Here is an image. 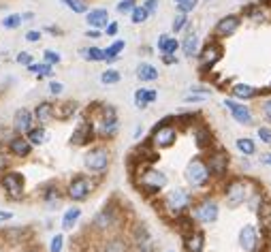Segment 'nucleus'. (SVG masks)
<instances>
[{
    "label": "nucleus",
    "instance_id": "f257e3e1",
    "mask_svg": "<svg viewBox=\"0 0 271 252\" xmlns=\"http://www.w3.org/2000/svg\"><path fill=\"white\" fill-rule=\"evenodd\" d=\"M207 177H209V169L205 167V165L199 161V158H195V161L188 163V167H186V179H188L190 186H203L205 182H207Z\"/></svg>",
    "mask_w": 271,
    "mask_h": 252
},
{
    "label": "nucleus",
    "instance_id": "f03ea898",
    "mask_svg": "<svg viewBox=\"0 0 271 252\" xmlns=\"http://www.w3.org/2000/svg\"><path fill=\"white\" fill-rule=\"evenodd\" d=\"M83 163L90 171H105L107 165H109V154H107V150L96 148V150H92V152L85 154Z\"/></svg>",
    "mask_w": 271,
    "mask_h": 252
},
{
    "label": "nucleus",
    "instance_id": "7ed1b4c3",
    "mask_svg": "<svg viewBox=\"0 0 271 252\" xmlns=\"http://www.w3.org/2000/svg\"><path fill=\"white\" fill-rule=\"evenodd\" d=\"M190 205V194L186 190H182V188H177L173 192H169V197H167V207L173 214H180L184 212L186 207Z\"/></svg>",
    "mask_w": 271,
    "mask_h": 252
},
{
    "label": "nucleus",
    "instance_id": "20e7f679",
    "mask_svg": "<svg viewBox=\"0 0 271 252\" xmlns=\"http://www.w3.org/2000/svg\"><path fill=\"white\" fill-rule=\"evenodd\" d=\"M177 139V133H175V128L173 126H158L154 131L152 135V141H154V146H158V148H169V146H173Z\"/></svg>",
    "mask_w": 271,
    "mask_h": 252
},
{
    "label": "nucleus",
    "instance_id": "39448f33",
    "mask_svg": "<svg viewBox=\"0 0 271 252\" xmlns=\"http://www.w3.org/2000/svg\"><path fill=\"white\" fill-rule=\"evenodd\" d=\"M248 197V186L244 182H233L229 188H226V203L229 207H237L246 201Z\"/></svg>",
    "mask_w": 271,
    "mask_h": 252
},
{
    "label": "nucleus",
    "instance_id": "423d86ee",
    "mask_svg": "<svg viewBox=\"0 0 271 252\" xmlns=\"http://www.w3.org/2000/svg\"><path fill=\"white\" fill-rule=\"evenodd\" d=\"M141 186L147 190H160V188H165L167 186V177L160 173V171H154V169H149L145 171L143 175H141Z\"/></svg>",
    "mask_w": 271,
    "mask_h": 252
},
{
    "label": "nucleus",
    "instance_id": "0eeeda50",
    "mask_svg": "<svg viewBox=\"0 0 271 252\" xmlns=\"http://www.w3.org/2000/svg\"><path fill=\"white\" fill-rule=\"evenodd\" d=\"M224 105L229 107V111H231V116L239 122V124H250L252 122V113H250V109L248 107H244V105H239V103H235V100H224Z\"/></svg>",
    "mask_w": 271,
    "mask_h": 252
},
{
    "label": "nucleus",
    "instance_id": "6e6552de",
    "mask_svg": "<svg viewBox=\"0 0 271 252\" xmlns=\"http://www.w3.org/2000/svg\"><path fill=\"white\" fill-rule=\"evenodd\" d=\"M239 24L241 21L237 15H226L216 24V34L218 37H231V34H235V30L239 28Z\"/></svg>",
    "mask_w": 271,
    "mask_h": 252
},
{
    "label": "nucleus",
    "instance_id": "1a4fd4ad",
    "mask_svg": "<svg viewBox=\"0 0 271 252\" xmlns=\"http://www.w3.org/2000/svg\"><path fill=\"white\" fill-rule=\"evenodd\" d=\"M88 192H90V186H88V179H85V177H77L68 186V197L73 201L88 199Z\"/></svg>",
    "mask_w": 271,
    "mask_h": 252
},
{
    "label": "nucleus",
    "instance_id": "9d476101",
    "mask_svg": "<svg viewBox=\"0 0 271 252\" xmlns=\"http://www.w3.org/2000/svg\"><path fill=\"white\" fill-rule=\"evenodd\" d=\"M195 216H197V220H201V222H213L218 218V205L213 203V201H203L195 210Z\"/></svg>",
    "mask_w": 271,
    "mask_h": 252
},
{
    "label": "nucleus",
    "instance_id": "9b49d317",
    "mask_svg": "<svg viewBox=\"0 0 271 252\" xmlns=\"http://www.w3.org/2000/svg\"><path fill=\"white\" fill-rule=\"evenodd\" d=\"M2 186L6 192H11L13 197H19L21 194V188H24V177H21L19 173H4L2 175Z\"/></svg>",
    "mask_w": 271,
    "mask_h": 252
},
{
    "label": "nucleus",
    "instance_id": "f8f14e48",
    "mask_svg": "<svg viewBox=\"0 0 271 252\" xmlns=\"http://www.w3.org/2000/svg\"><path fill=\"white\" fill-rule=\"evenodd\" d=\"M239 244H241V250L244 252H254L256 250V229L252 225H248L239 231Z\"/></svg>",
    "mask_w": 271,
    "mask_h": 252
},
{
    "label": "nucleus",
    "instance_id": "ddd939ff",
    "mask_svg": "<svg viewBox=\"0 0 271 252\" xmlns=\"http://www.w3.org/2000/svg\"><path fill=\"white\" fill-rule=\"evenodd\" d=\"M226 167H229V156H226L224 152H216L211 156L207 169H209V173H213V175H222L226 171Z\"/></svg>",
    "mask_w": 271,
    "mask_h": 252
},
{
    "label": "nucleus",
    "instance_id": "4468645a",
    "mask_svg": "<svg viewBox=\"0 0 271 252\" xmlns=\"http://www.w3.org/2000/svg\"><path fill=\"white\" fill-rule=\"evenodd\" d=\"M30 124H32V113L30 111H28V109L15 111V118H13V126H15V131L28 133V131H30Z\"/></svg>",
    "mask_w": 271,
    "mask_h": 252
},
{
    "label": "nucleus",
    "instance_id": "2eb2a0df",
    "mask_svg": "<svg viewBox=\"0 0 271 252\" xmlns=\"http://www.w3.org/2000/svg\"><path fill=\"white\" fill-rule=\"evenodd\" d=\"M118 131V118H116V111L111 109H105V120H103V126H101V133L105 137H111V135H116Z\"/></svg>",
    "mask_w": 271,
    "mask_h": 252
},
{
    "label": "nucleus",
    "instance_id": "dca6fc26",
    "mask_svg": "<svg viewBox=\"0 0 271 252\" xmlns=\"http://www.w3.org/2000/svg\"><path fill=\"white\" fill-rule=\"evenodd\" d=\"M158 98V94H156V90H147V88H141L135 92V105L139 107V109H145V107L149 103H154V100Z\"/></svg>",
    "mask_w": 271,
    "mask_h": 252
},
{
    "label": "nucleus",
    "instance_id": "f3484780",
    "mask_svg": "<svg viewBox=\"0 0 271 252\" xmlns=\"http://www.w3.org/2000/svg\"><path fill=\"white\" fill-rule=\"evenodd\" d=\"M107 21H109V13L105 9H94L88 13V24L92 28H101V26H107Z\"/></svg>",
    "mask_w": 271,
    "mask_h": 252
},
{
    "label": "nucleus",
    "instance_id": "a211bd4d",
    "mask_svg": "<svg viewBox=\"0 0 271 252\" xmlns=\"http://www.w3.org/2000/svg\"><path fill=\"white\" fill-rule=\"evenodd\" d=\"M218 58H220V47L218 45H207L203 49V54H201V64L207 69V67H211L213 62H218Z\"/></svg>",
    "mask_w": 271,
    "mask_h": 252
},
{
    "label": "nucleus",
    "instance_id": "6ab92c4d",
    "mask_svg": "<svg viewBox=\"0 0 271 252\" xmlns=\"http://www.w3.org/2000/svg\"><path fill=\"white\" fill-rule=\"evenodd\" d=\"M11 152L15 156H28L30 154V141L28 139H21V137H15V139L11 141Z\"/></svg>",
    "mask_w": 271,
    "mask_h": 252
},
{
    "label": "nucleus",
    "instance_id": "aec40b11",
    "mask_svg": "<svg viewBox=\"0 0 271 252\" xmlns=\"http://www.w3.org/2000/svg\"><path fill=\"white\" fill-rule=\"evenodd\" d=\"M137 77L141 79V82H156L158 79V71H156L152 64H139V69H137Z\"/></svg>",
    "mask_w": 271,
    "mask_h": 252
},
{
    "label": "nucleus",
    "instance_id": "412c9836",
    "mask_svg": "<svg viewBox=\"0 0 271 252\" xmlns=\"http://www.w3.org/2000/svg\"><path fill=\"white\" fill-rule=\"evenodd\" d=\"M177 47H180V43H177L173 37H169V34H162L158 39V49L162 54H175Z\"/></svg>",
    "mask_w": 271,
    "mask_h": 252
},
{
    "label": "nucleus",
    "instance_id": "4be33fe9",
    "mask_svg": "<svg viewBox=\"0 0 271 252\" xmlns=\"http://www.w3.org/2000/svg\"><path fill=\"white\" fill-rule=\"evenodd\" d=\"M34 116H37L39 120V124H45V122H49L54 118V105H49V103H41L37 109H34Z\"/></svg>",
    "mask_w": 271,
    "mask_h": 252
},
{
    "label": "nucleus",
    "instance_id": "5701e85b",
    "mask_svg": "<svg viewBox=\"0 0 271 252\" xmlns=\"http://www.w3.org/2000/svg\"><path fill=\"white\" fill-rule=\"evenodd\" d=\"M182 49H184V54H186L188 58L197 56V52H199V37H197V34H188V37L184 39Z\"/></svg>",
    "mask_w": 271,
    "mask_h": 252
},
{
    "label": "nucleus",
    "instance_id": "b1692460",
    "mask_svg": "<svg viewBox=\"0 0 271 252\" xmlns=\"http://www.w3.org/2000/svg\"><path fill=\"white\" fill-rule=\"evenodd\" d=\"M203 233H192L188 240H186V250L188 252H203Z\"/></svg>",
    "mask_w": 271,
    "mask_h": 252
},
{
    "label": "nucleus",
    "instance_id": "393cba45",
    "mask_svg": "<svg viewBox=\"0 0 271 252\" xmlns=\"http://www.w3.org/2000/svg\"><path fill=\"white\" fill-rule=\"evenodd\" d=\"M79 216H81V210H77V207H73V210H68L67 214H64V218H62V229H73L75 227V222L79 220Z\"/></svg>",
    "mask_w": 271,
    "mask_h": 252
},
{
    "label": "nucleus",
    "instance_id": "a878e982",
    "mask_svg": "<svg viewBox=\"0 0 271 252\" xmlns=\"http://www.w3.org/2000/svg\"><path fill=\"white\" fill-rule=\"evenodd\" d=\"M28 141L34 143V146H41V143L47 141V131L45 128H30L28 131Z\"/></svg>",
    "mask_w": 271,
    "mask_h": 252
},
{
    "label": "nucleus",
    "instance_id": "bb28decb",
    "mask_svg": "<svg viewBox=\"0 0 271 252\" xmlns=\"http://www.w3.org/2000/svg\"><path fill=\"white\" fill-rule=\"evenodd\" d=\"M233 94L237 98H252L256 94V88H252V85H248V84H237L233 88Z\"/></svg>",
    "mask_w": 271,
    "mask_h": 252
},
{
    "label": "nucleus",
    "instance_id": "cd10ccee",
    "mask_svg": "<svg viewBox=\"0 0 271 252\" xmlns=\"http://www.w3.org/2000/svg\"><path fill=\"white\" fill-rule=\"evenodd\" d=\"M124 47H126V43H124V41H116L111 47H107V49H105V60H109V62L118 60V54L122 52Z\"/></svg>",
    "mask_w": 271,
    "mask_h": 252
},
{
    "label": "nucleus",
    "instance_id": "c85d7f7f",
    "mask_svg": "<svg viewBox=\"0 0 271 252\" xmlns=\"http://www.w3.org/2000/svg\"><path fill=\"white\" fill-rule=\"evenodd\" d=\"M237 150L241 154H246V156H252L256 152V146H254V141L252 139H246V137H241V139H237Z\"/></svg>",
    "mask_w": 271,
    "mask_h": 252
},
{
    "label": "nucleus",
    "instance_id": "c756f323",
    "mask_svg": "<svg viewBox=\"0 0 271 252\" xmlns=\"http://www.w3.org/2000/svg\"><path fill=\"white\" fill-rule=\"evenodd\" d=\"M75 103H64L62 105V109H54V118H60V120H67L70 118L75 113Z\"/></svg>",
    "mask_w": 271,
    "mask_h": 252
},
{
    "label": "nucleus",
    "instance_id": "7c9ffc66",
    "mask_svg": "<svg viewBox=\"0 0 271 252\" xmlns=\"http://www.w3.org/2000/svg\"><path fill=\"white\" fill-rule=\"evenodd\" d=\"M90 137H92V126H88V124L83 122V124L79 126V131L73 135V141H75V143H83V141H88Z\"/></svg>",
    "mask_w": 271,
    "mask_h": 252
},
{
    "label": "nucleus",
    "instance_id": "2f4dec72",
    "mask_svg": "<svg viewBox=\"0 0 271 252\" xmlns=\"http://www.w3.org/2000/svg\"><path fill=\"white\" fill-rule=\"evenodd\" d=\"M81 54H85V58L92 60V62H101V60H105V49H98V47L81 49Z\"/></svg>",
    "mask_w": 271,
    "mask_h": 252
},
{
    "label": "nucleus",
    "instance_id": "473e14b6",
    "mask_svg": "<svg viewBox=\"0 0 271 252\" xmlns=\"http://www.w3.org/2000/svg\"><path fill=\"white\" fill-rule=\"evenodd\" d=\"M147 15H149V11L145 6H135L133 9V24H143L147 19Z\"/></svg>",
    "mask_w": 271,
    "mask_h": 252
},
{
    "label": "nucleus",
    "instance_id": "72a5a7b5",
    "mask_svg": "<svg viewBox=\"0 0 271 252\" xmlns=\"http://www.w3.org/2000/svg\"><path fill=\"white\" fill-rule=\"evenodd\" d=\"M21 19H24V15H19V13H13V15H6L2 19V26L9 28V30H13V28H17L21 24Z\"/></svg>",
    "mask_w": 271,
    "mask_h": 252
},
{
    "label": "nucleus",
    "instance_id": "f704fd0d",
    "mask_svg": "<svg viewBox=\"0 0 271 252\" xmlns=\"http://www.w3.org/2000/svg\"><path fill=\"white\" fill-rule=\"evenodd\" d=\"M62 2L75 13H88V6H85L83 0H62Z\"/></svg>",
    "mask_w": 271,
    "mask_h": 252
},
{
    "label": "nucleus",
    "instance_id": "c9c22d12",
    "mask_svg": "<svg viewBox=\"0 0 271 252\" xmlns=\"http://www.w3.org/2000/svg\"><path fill=\"white\" fill-rule=\"evenodd\" d=\"M101 82L107 84V85H111V84H118L120 82V73L116 69H109V71H105V73L101 75Z\"/></svg>",
    "mask_w": 271,
    "mask_h": 252
},
{
    "label": "nucleus",
    "instance_id": "e433bc0d",
    "mask_svg": "<svg viewBox=\"0 0 271 252\" xmlns=\"http://www.w3.org/2000/svg\"><path fill=\"white\" fill-rule=\"evenodd\" d=\"M103 252H126V244L122 240H113V242L107 244Z\"/></svg>",
    "mask_w": 271,
    "mask_h": 252
},
{
    "label": "nucleus",
    "instance_id": "4c0bfd02",
    "mask_svg": "<svg viewBox=\"0 0 271 252\" xmlns=\"http://www.w3.org/2000/svg\"><path fill=\"white\" fill-rule=\"evenodd\" d=\"M28 69H30L32 73H37V75H52V67H49V62L47 64H28Z\"/></svg>",
    "mask_w": 271,
    "mask_h": 252
},
{
    "label": "nucleus",
    "instance_id": "58836bf2",
    "mask_svg": "<svg viewBox=\"0 0 271 252\" xmlns=\"http://www.w3.org/2000/svg\"><path fill=\"white\" fill-rule=\"evenodd\" d=\"M135 0H120L118 2V13H133V9H135Z\"/></svg>",
    "mask_w": 271,
    "mask_h": 252
},
{
    "label": "nucleus",
    "instance_id": "ea45409f",
    "mask_svg": "<svg viewBox=\"0 0 271 252\" xmlns=\"http://www.w3.org/2000/svg\"><path fill=\"white\" fill-rule=\"evenodd\" d=\"M197 2L199 0H182V2L177 4V9H180V13H190V11H195Z\"/></svg>",
    "mask_w": 271,
    "mask_h": 252
},
{
    "label": "nucleus",
    "instance_id": "a19ab883",
    "mask_svg": "<svg viewBox=\"0 0 271 252\" xmlns=\"http://www.w3.org/2000/svg\"><path fill=\"white\" fill-rule=\"evenodd\" d=\"M186 21H188V17H186V13H180L175 19H173V32H180L184 26H186Z\"/></svg>",
    "mask_w": 271,
    "mask_h": 252
},
{
    "label": "nucleus",
    "instance_id": "79ce46f5",
    "mask_svg": "<svg viewBox=\"0 0 271 252\" xmlns=\"http://www.w3.org/2000/svg\"><path fill=\"white\" fill-rule=\"evenodd\" d=\"M45 60H47L49 64H58L62 58H60L58 52H54V49H47V52H45Z\"/></svg>",
    "mask_w": 271,
    "mask_h": 252
},
{
    "label": "nucleus",
    "instance_id": "37998d69",
    "mask_svg": "<svg viewBox=\"0 0 271 252\" xmlns=\"http://www.w3.org/2000/svg\"><path fill=\"white\" fill-rule=\"evenodd\" d=\"M109 222H111V218H109V214H107V212H103L101 216H98V218H96V227H101V229H105L107 225H109Z\"/></svg>",
    "mask_w": 271,
    "mask_h": 252
},
{
    "label": "nucleus",
    "instance_id": "c03bdc74",
    "mask_svg": "<svg viewBox=\"0 0 271 252\" xmlns=\"http://www.w3.org/2000/svg\"><path fill=\"white\" fill-rule=\"evenodd\" d=\"M62 250V235H56L52 240V252H60Z\"/></svg>",
    "mask_w": 271,
    "mask_h": 252
},
{
    "label": "nucleus",
    "instance_id": "a18cd8bd",
    "mask_svg": "<svg viewBox=\"0 0 271 252\" xmlns=\"http://www.w3.org/2000/svg\"><path fill=\"white\" fill-rule=\"evenodd\" d=\"M259 137H261V141L271 143V131L269 128H259Z\"/></svg>",
    "mask_w": 271,
    "mask_h": 252
},
{
    "label": "nucleus",
    "instance_id": "49530a36",
    "mask_svg": "<svg viewBox=\"0 0 271 252\" xmlns=\"http://www.w3.org/2000/svg\"><path fill=\"white\" fill-rule=\"evenodd\" d=\"M49 90H52L54 94H60V92L64 90V85L60 82H52V84H49Z\"/></svg>",
    "mask_w": 271,
    "mask_h": 252
},
{
    "label": "nucleus",
    "instance_id": "de8ad7c7",
    "mask_svg": "<svg viewBox=\"0 0 271 252\" xmlns=\"http://www.w3.org/2000/svg\"><path fill=\"white\" fill-rule=\"evenodd\" d=\"M41 39V32L39 30H30L26 34V41H30V43H34V41H39Z\"/></svg>",
    "mask_w": 271,
    "mask_h": 252
},
{
    "label": "nucleus",
    "instance_id": "09e8293b",
    "mask_svg": "<svg viewBox=\"0 0 271 252\" xmlns=\"http://www.w3.org/2000/svg\"><path fill=\"white\" fill-rule=\"evenodd\" d=\"M30 60H32L30 54H26V52H21V54L17 56V62H19V64H30Z\"/></svg>",
    "mask_w": 271,
    "mask_h": 252
},
{
    "label": "nucleus",
    "instance_id": "8fccbe9b",
    "mask_svg": "<svg viewBox=\"0 0 271 252\" xmlns=\"http://www.w3.org/2000/svg\"><path fill=\"white\" fill-rule=\"evenodd\" d=\"M143 6H145V9H147L149 13H154V11H156V6H158V0H147V2H145Z\"/></svg>",
    "mask_w": 271,
    "mask_h": 252
},
{
    "label": "nucleus",
    "instance_id": "3c124183",
    "mask_svg": "<svg viewBox=\"0 0 271 252\" xmlns=\"http://www.w3.org/2000/svg\"><path fill=\"white\" fill-rule=\"evenodd\" d=\"M263 111H265V116L271 120V100H265V105H263Z\"/></svg>",
    "mask_w": 271,
    "mask_h": 252
},
{
    "label": "nucleus",
    "instance_id": "603ef678",
    "mask_svg": "<svg viewBox=\"0 0 271 252\" xmlns=\"http://www.w3.org/2000/svg\"><path fill=\"white\" fill-rule=\"evenodd\" d=\"M118 32V24H109V28H107V34H116Z\"/></svg>",
    "mask_w": 271,
    "mask_h": 252
},
{
    "label": "nucleus",
    "instance_id": "864d4df0",
    "mask_svg": "<svg viewBox=\"0 0 271 252\" xmlns=\"http://www.w3.org/2000/svg\"><path fill=\"white\" fill-rule=\"evenodd\" d=\"M9 218H11V214H9V212H4V214L0 212V220H9Z\"/></svg>",
    "mask_w": 271,
    "mask_h": 252
},
{
    "label": "nucleus",
    "instance_id": "5fc2aeb1",
    "mask_svg": "<svg viewBox=\"0 0 271 252\" xmlns=\"http://www.w3.org/2000/svg\"><path fill=\"white\" fill-rule=\"evenodd\" d=\"M263 163H267V165H271V156H263Z\"/></svg>",
    "mask_w": 271,
    "mask_h": 252
},
{
    "label": "nucleus",
    "instance_id": "6e6d98bb",
    "mask_svg": "<svg viewBox=\"0 0 271 252\" xmlns=\"http://www.w3.org/2000/svg\"><path fill=\"white\" fill-rule=\"evenodd\" d=\"M4 165H6V158H4V156H0V167H4Z\"/></svg>",
    "mask_w": 271,
    "mask_h": 252
},
{
    "label": "nucleus",
    "instance_id": "4d7b16f0",
    "mask_svg": "<svg viewBox=\"0 0 271 252\" xmlns=\"http://www.w3.org/2000/svg\"><path fill=\"white\" fill-rule=\"evenodd\" d=\"M175 2H182V0H175Z\"/></svg>",
    "mask_w": 271,
    "mask_h": 252
},
{
    "label": "nucleus",
    "instance_id": "13d9d810",
    "mask_svg": "<svg viewBox=\"0 0 271 252\" xmlns=\"http://www.w3.org/2000/svg\"><path fill=\"white\" fill-rule=\"evenodd\" d=\"M269 88H271V85H269Z\"/></svg>",
    "mask_w": 271,
    "mask_h": 252
}]
</instances>
